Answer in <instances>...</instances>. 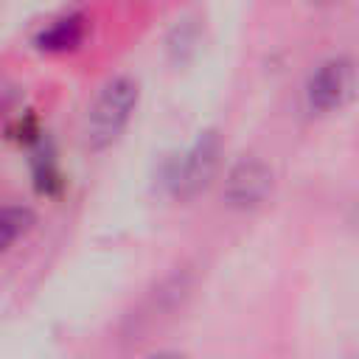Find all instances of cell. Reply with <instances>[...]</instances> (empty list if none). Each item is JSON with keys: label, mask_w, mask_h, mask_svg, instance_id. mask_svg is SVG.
Listing matches in <instances>:
<instances>
[{"label": "cell", "mask_w": 359, "mask_h": 359, "mask_svg": "<svg viewBox=\"0 0 359 359\" xmlns=\"http://www.w3.org/2000/svg\"><path fill=\"white\" fill-rule=\"evenodd\" d=\"M135 104H137V84L129 76H118L107 81L87 112V126H84L87 146L104 149L107 143H112L123 129V123L129 121Z\"/></svg>", "instance_id": "obj_1"}, {"label": "cell", "mask_w": 359, "mask_h": 359, "mask_svg": "<svg viewBox=\"0 0 359 359\" xmlns=\"http://www.w3.org/2000/svg\"><path fill=\"white\" fill-rule=\"evenodd\" d=\"M216 160H219V135L216 132L199 135V140L180 160L171 163V171H168L171 191L177 196H194L213 177Z\"/></svg>", "instance_id": "obj_2"}, {"label": "cell", "mask_w": 359, "mask_h": 359, "mask_svg": "<svg viewBox=\"0 0 359 359\" xmlns=\"http://www.w3.org/2000/svg\"><path fill=\"white\" fill-rule=\"evenodd\" d=\"M353 84H356V70H353V62L345 59V56H337V59H328L323 62L311 79H309V104L314 109H334V107H342L351 93H353Z\"/></svg>", "instance_id": "obj_3"}, {"label": "cell", "mask_w": 359, "mask_h": 359, "mask_svg": "<svg viewBox=\"0 0 359 359\" xmlns=\"http://www.w3.org/2000/svg\"><path fill=\"white\" fill-rule=\"evenodd\" d=\"M272 188V174L261 160H241L227 177V202L236 208L258 205Z\"/></svg>", "instance_id": "obj_4"}, {"label": "cell", "mask_w": 359, "mask_h": 359, "mask_svg": "<svg viewBox=\"0 0 359 359\" xmlns=\"http://www.w3.org/2000/svg\"><path fill=\"white\" fill-rule=\"evenodd\" d=\"M84 36V17L81 14H67L53 20L48 28L36 34V45L42 50H70L81 42Z\"/></svg>", "instance_id": "obj_5"}, {"label": "cell", "mask_w": 359, "mask_h": 359, "mask_svg": "<svg viewBox=\"0 0 359 359\" xmlns=\"http://www.w3.org/2000/svg\"><path fill=\"white\" fill-rule=\"evenodd\" d=\"M31 222H34L31 210H25V208H6L3 216H0V244L11 247V241L17 236H22L31 227Z\"/></svg>", "instance_id": "obj_6"}, {"label": "cell", "mask_w": 359, "mask_h": 359, "mask_svg": "<svg viewBox=\"0 0 359 359\" xmlns=\"http://www.w3.org/2000/svg\"><path fill=\"white\" fill-rule=\"evenodd\" d=\"M34 180H36V188L42 194H53L59 185H62V177L53 165V154L48 149H39L34 154Z\"/></svg>", "instance_id": "obj_7"}, {"label": "cell", "mask_w": 359, "mask_h": 359, "mask_svg": "<svg viewBox=\"0 0 359 359\" xmlns=\"http://www.w3.org/2000/svg\"><path fill=\"white\" fill-rule=\"evenodd\" d=\"M149 359H185V356H180V353H174V351H163V353H154V356H149Z\"/></svg>", "instance_id": "obj_8"}]
</instances>
